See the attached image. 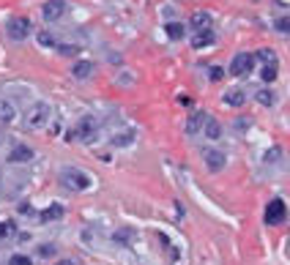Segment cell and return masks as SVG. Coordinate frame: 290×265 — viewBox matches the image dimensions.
Here are the masks:
<instances>
[{
  "label": "cell",
  "instance_id": "obj_32",
  "mask_svg": "<svg viewBox=\"0 0 290 265\" xmlns=\"http://www.w3.org/2000/svg\"><path fill=\"white\" fill-rule=\"evenodd\" d=\"M58 265H77V262H74V260H60Z\"/></svg>",
  "mask_w": 290,
  "mask_h": 265
},
{
  "label": "cell",
  "instance_id": "obj_14",
  "mask_svg": "<svg viewBox=\"0 0 290 265\" xmlns=\"http://www.w3.org/2000/svg\"><path fill=\"white\" fill-rule=\"evenodd\" d=\"M189 25L195 28L197 33H200V30H211V14H208V11H195V14H192V19H189Z\"/></svg>",
  "mask_w": 290,
  "mask_h": 265
},
{
  "label": "cell",
  "instance_id": "obj_9",
  "mask_svg": "<svg viewBox=\"0 0 290 265\" xmlns=\"http://www.w3.org/2000/svg\"><path fill=\"white\" fill-rule=\"evenodd\" d=\"M200 131H203L208 140H219V137H222V126H219V120H216L214 115H208V112H205V120H203V128H200Z\"/></svg>",
  "mask_w": 290,
  "mask_h": 265
},
{
  "label": "cell",
  "instance_id": "obj_2",
  "mask_svg": "<svg viewBox=\"0 0 290 265\" xmlns=\"http://www.w3.org/2000/svg\"><path fill=\"white\" fill-rule=\"evenodd\" d=\"M96 131H99V123H96L93 115H82L77 120V126L71 128L69 140H79V142H93L96 140Z\"/></svg>",
  "mask_w": 290,
  "mask_h": 265
},
{
  "label": "cell",
  "instance_id": "obj_31",
  "mask_svg": "<svg viewBox=\"0 0 290 265\" xmlns=\"http://www.w3.org/2000/svg\"><path fill=\"white\" fill-rule=\"evenodd\" d=\"M224 77V69H219V66H214L211 69V79H214V82H216V79H222Z\"/></svg>",
  "mask_w": 290,
  "mask_h": 265
},
{
  "label": "cell",
  "instance_id": "obj_29",
  "mask_svg": "<svg viewBox=\"0 0 290 265\" xmlns=\"http://www.w3.org/2000/svg\"><path fill=\"white\" fill-rule=\"evenodd\" d=\"M277 30L279 33H290V17H279L277 19Z\"/></svg>",
  "mask_w": 290,
  "mask_h": 265
},
{
  "label": "cell",
  "instance_id": "obj_30",
  "mask_svg": "<svg viewBox=\"0 0 290 265\" xmlns=\"http://www.w3.org/2000/svg\"><path fill=\"white\" fill-rule=\"evenodd\" d=\"M279 153H282L279 148H274V150H268V153H265V162H268V164H274V162H279Z\"/></svg>",
  "mask_w": 290,
  "mask_h": 265
},
{
  "label": "cell",
  "instance_id": "obj_3",
  "mask_svg": "<svg viewBox=\"0 0 290 265\" xmlns=\"http://www.w3.org/2000/svg\"><path fill=\"white\" fill-rule=\"evenodd\" d=\"M50 115H52V107H50V104L36 101L33 107L28 109V115H25V126H28V128H44L47 123H50Z\"/></svg>",
  "mask_w": 290,
  "mask_h": 265
},
{
  "label": "cell",
  "instance_id": "obj_26",
  "mask_svg": "<svg viewBox=\"0 0 290 265\" xmlns=\"http://www.w3.org/2000/svg\"><path fill=\"white\" fill-rule=\"evenodd\" d=\"M11 232H14V224H11V222H0V240L9 238Z\"/></svg>",
  "mask_w": 290,
  "mask_h": 265
},
{
  "label": "cell",
  "instance_id": "obj_11",
  "mask_svg": "<svg viewBox=\"0 0 290 265\" xmlns=\"http://www.w3.org/2000/svg\"><path fill=\"white\" fill-rule=\"evenodd\" d=\"M203 120H205V112H200V109H195L192 115L187 118V126H183V131L189 134V137H195V134L203 128Z\"/></svg>",
  "mask_w": 290,
  "mask_h": 265
},
{
  "label": "cell",
  "instance_id": "obj_10",
  "mask_svg": "<svg viewBox=\"0 0 290 265\" xmlns=\"http://www.w3.org/2000/svg\"><path fill=\"white\" fill-rule=\"evenodd\" d=\"M30 159H33V148H28V145H17V148H11V153H9L11 164H28Z\"/></svg>",
  "mask_w": 290,
  "mask_h": 265
},
{
  "label": "cell",
  "instance_id": "obj_15",
  "mask_svg": "<svg viewBox=\"0 0 290 265\" xmlns=\"http://www.w3.org/2000/svg\"><path fill=\"white\" fill-rule=\"evenodd\" d=\"M222 101L227 104V107H241V104L246 101V96H244V91H241V87H230V91L222 96Z\"/></svg>",
  "mask_w": 290,
  "mask_h": 265
},
{
  "label": "cell",
  "instance_id": "obj_21",
  "mask_svg": "<svg viewBox=\"0 0 290 265\" xmlns=\"http://www.w3.org/2000/svg\"><path fill=\"white\" fill-rule=\"evenodd\" d=\"M132 142H134V134L132 131H123V134H115V137H112V145H115V148L132 145Z\"/></svg>",
  "mask_w": 290,
  "mask_h": 265
},
{
  "label": "cell",
  "instance_id": "obj_24",
  "mask_svg": "<svg viewBox=\"0 0 290 265\" xmlns=\"http://www.w3.org/2000/svg\"><path fill=\"white\" fill-rule=\"evenodd\" d=\"M38 44L42 47H55V36L50 33V30H42V33H38Z\"/></svg>",
  "mask_w": 290,
  "mask_h": 265
},
{
  "label": "cell",
  "instance_id": "obj_33",
  "mask_svg": "<svg viewBox=\"0 0 290 265\" xmlns=\"http://www.w3.org/2000/svg\"><path fill=\"white\" fill-rule=\"evenodd\" d=\"M3 142H6V134H3V128H0V145H3Z\"/></svg>",
  "mask_w": 290,
  "mask_h": 265
},
{
  "label": "cell",
  "instance_id": "obj_25",
  "mask_svg": "<svg viewBox=\"0 0 290 265\" xmlns=\"http://www.w3.org/2000/svg\"><path fill=\"white\" fill-rule=\"evenodd\" d=\"M260 77L265 79V82H274V79H277V66H263Z\"/></svg>",
  "mask_w": 290,
  "mask_h": 265
},
{
  "label": "cell",
  "instance_id": "obj_17",
  "mask_svg": "<svg viewBox=\"0 0 290 265\" xmlns=\"http://www.w3.org/2000/svg\"><path fill=\"white\" fill-rule=\"evenodd\" d=\"M132 238H134L132 227H120V230H115V235H112V240H115L118 246H129V244H132Z\"/></svg>",
  "mask_w": 290,
  "mask_h": 265
},
{
  "label": "cell",
  "instance_id": "obj_18",
  "mask_svg": "<svg viewBox=\"0 0 290 265\" xmlns=\"http://www.w3.org/2000/svg\"><path fill=\"white\" fill-rule=\"evenodd\" d=\"M55 219H63V205H50L42 211V222H55Z\"/></svg>",
  "mask_w": 290,
  "mask_h": 265
},
{
  "label": "cell",
  "instance_id": "obj_28",
  "mask_svg": "<svg viewBox=\"0 0 290 265\" xmlns=\"http://www.w3.org/2000/svg\"><path fill=\"white\" fill-rule=\"evenodd\" d=\"M9 265H33V262H30V257H25V254H14L9 260Z\"/></svg>",
  "mask_w": 290,
  "mask_h": 265
},
{
  "label": "cell",
  "instance_id": "obj_23",
  "mask_svg": "<svg viewBox=\"0 0 290 265\" xmlns=\"http://www.w3.org/2000/svg\"><path fill=\"white\" fill-rule=\"evenodd\" d=\"M58 52L66 55V58H74V55H79V47L77 44H58Z\"/></svg>",
  "mask_w": 290,
  "mask_h": 265
},
{
  "label": "cell",
  "instance_id": "obj_1",
  "mask_svg": "<svg viewBox=\"0 0 290 265\" xmlns=\"http://www.w3.org/2000/svg\"><path fill=\"white\" fill-rule=\"evenodd\" d=\"M60 183L71 191H85V189L93 186V178L85 170H79V167H63L60 170Z\"/></svg>",
  "mask_w": 290,
  "mask_h": 265
},
{
  "label": "cell",
  "instance_id": "obj_16",
  "mask_svg": "<svg viewBox=\"0 0 290 265\" xmlns=\"http://www.w3.org/2000/svg\"><path fill=\"white\" fill-rule=\"evenodd\" d=\"M214 44V33L211 30H200V33H195V38H192V47L195 50H203V47Z\"/></svg>",
  "mask_w": 290,
  "mask_h": 265
},
{
  "label": "cell",
  "instance_id": "obj_20",
  "mask_svg": "<svg viewBox=\"0 0 290 265\" xmlns=\"http://www.w3.org/2000/svg\"><path fill=\"white\" fill-rule=\"evenodd\" d=\"M255 99L260 101L263 107H274V104H277V93L268 91V87H263V91H257V93H255Z\"/></svg>",
  "mask_w": 290,
  "mask_h": 265
},
{
  "label": "cell",
  "instance_id": "obj_13",
  "mask_svg": "<svg viewBox=\"0 0 290 265\" xmlns=\"http://www.w3.org/2000/svg\"><path fill=\"white\" fill-rule=\"evenodd\" d=\"M14 120H17V107H14L9 99H0V123L9 126Z\"/></svg>",
  "mask_w": 290,
  "mask_h": 265
},
{
  "label": "cell",
  "instance_id": "obj_6",
  "mask_svg": "<svg viewBox=\"0 0 290 265\" xmlns=\"http://www.w3.org/2000/svg\"><path fill=\"white\" fill-rule=\"evenodd\" d=\"M252 69H255V55H249V52H238L236 58H233V63H230V74L233 77H246Z\"/></svg>",
  "mask_w": 290,
  "mask_h": 265
},
{
  "label": "cell",
  "instance_id": "obj_5",
  "mask_svg": "<svg viewBox=\"0 0 290 265\" xmlns=\"http://www.w3.org/2000/svg\"><path fill=\"white\" fill-rule=\"evenodd\" d=\"M287 219V208H285V200H271L268 205H265V224L268 227H277V224H282Z\"/></svg>",
  "mask_w": 290,
  "mask_h": 265
},
{
  "label": "cell",
  "instance_id": "obj_19",
  "mask_svg": "<svg viewBox=\"0 0 290 265\" xmlns=\"http://www.w3.org/2000/svg\"><path fill=\"white\" fill-rule=\"evenodd\" d=\"M164 33L173 38V41H178V38H183V33H187V28L181 25V22H167L164 25Z\"/></svg>",
  "mask_w": 290,
  "mask_h": 265
},
{
  "label": "cell",
  "instance_id": "obj_27",
  "mask_svg": "<svg viewBox=\"0 0 290 265\" xmlns=\"http://www.w3.org/2000/svg\"><path fill=\"white\" fill-rule=\"evenodd\" d=\"M55 252H58L55 244H42V246H38V254H42V257H52Z\"/></svg>",
  "mask_w": 290,
  "mask_h": 265
},
{
  "label": "cell",
  "instance_id": "obj_22",
  "mask_svg": "<svg viewBox=\"0 0 290 265\" xmlns=\"http://www.w3.org/2000/svg\"><path fill=\"white\" fill-rule=\"evenodd\" d=\"M257 58H260L265 66H277V55H274V50H260V52H257Z\"/></svg>",
  "mask_w": 290,
  "mask_h": 265
},
{
  "label": "cell",
  "instance_id": "obj_4",
  "mask_svg": "<svg viewBox=\"0 0 290 265\" xmlns=\"http://www.w3.org/2000/svg\"><path fill=\"white\" fill-rule=\"evenodd\" d=\"M6 33H9L11 41H25L30 36V19L28 17H11L6 22Z\"/></svg>",
  "mask_w": 290,
  "mask_h": 265
},
{
  "label": "cell",
  "instance_id": "obj_8",
  "mask_svg": "<svg viewBox=\"0 0 290 265\" xmlns=\"http://www.w3.org/2000/svg\"><path fill=\"white\" fill-rule=\"evenodd\" d=\"M203 159H205V167L211 172H222L224 164H227V156H224L222 150H214V148H205L203 150Z\"/></svg>",
  "mask_w": 290,
  "mask_h": 265
},
{
  "label": "cell",
  "instance_id": "obj_12",
  "mask_svg": "<svg viewBox=\"0 0 290 265\" xmlns=\"http://www.w3.org/2000/svg\"><path fill=\"white\" fill-rule=\"evenodd\" d=\"M93 71H96V66L91 60H77L74 66H71V77L74 79H88V77H93Z\"/></svg>",
  "mask_w": 290,
  "mask_h": 265
},
{
  "label": "cell",
  "instance_id": "obj_7",
  "mask_svg": "<svg viewBox=\"0 0 290 265\" xmlns=\"http://www.w3.org/2000/svg\"><path fill=\"white\" fill-rule=\"evenodd\" d=\"M66 0H47V3L42 6V17L47 19V22H58L63 14H66Z\"/></svg>",
  "mask_w": 290,
  "mask_h": 265
}]
</instances>
